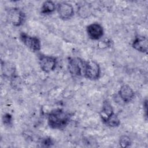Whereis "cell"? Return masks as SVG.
<instances>
[{"instance_id": "cell-1", "label": "cell", "mask_w": 148, "mask_h": 148, "mask_svg": "<svg viewBox=\"0 0 148 148\" xmlns=\"http://www.w3.org/2000/svg\"><path fill=\"white\" fill-rule=\"evenodd\" d=\"M69 121V114L60 108L52 110L47 116L48 125L53 129H62L68 125Z\"/></svg>"}, {"instance_id": "cell-2", "label": "cell", "mask_w": 148, "mask_h": 148, "mask_svg": "<svg viewBox=\"0 0 148 148\" xmlns=\"http://www.w3.org/2000/svg\"><path fill=\"white\" fill-rule=\"evenodd\" d=\"M86 61L79 57H71L68 60V69L71 75L74 77L84 76Z\"/></svg>"}, {"instance_id": "cell-3", "label": "cell", "mask_w": 148, "mask_h": 148, "mask_svg": "<svg viewBox=\"0 0 148 148\" xmlns=\"http://www.w3.org/2000/svg\"><path fill=\"white\" fill-rule=\"evenodd\" d=\"M8 22L14 27L21 25L25 19V15L23 11L18 8H10L6 14Z\"/></svg>"}, {"instance_id": "cell-4", "label": "cell", "mask_w": 148, "mask_h": 148, "mask_svg": "<svg viewBox=\"0 0 148 148\" xmlns=\"http://www.w3.org/2000/svg\"><path fill=\"white\" fill-rule=\"evenodd\" d=\"M101 75V68L98 63L93 60L86 61L84 76L91 80H97Z\"/></svg>"}, {"instance_id": "cell-5", "label": "cell", "mask_w": 148, "mask_h": 148, "mask_svg": "<svg viewBox=\"0 0 148 148\" xmlns=\"http://www.w3.org/2000/svg\"><path fill=\"white\" fill-rule=\"evenodd\" d=\"M39 64L43 72L49 73L56 69L57 64V58L51 56L40 54L39 56Z\"/></svg>"}, {"instance_id": "cell-6", "label": "cell", "mask_w": 148, "mask_h": 148, "mask_svg": "<svg viewBox=\"0 0 148 148\" xmlns=\"http://www.w3.org/2000/svg\"><path fill=\"white\" fill-rule=\"evenodd\" d=\"M20 38L23 44L33 51H38L41 49V42L38 38L29 35L25 32L20 34Z\"/></svg>"}, {"instance_id": "cell-7", "label": "cell", "mask_w": 148, "mask_h": 148, "mask_svg": "<svg viewBox=\"0 0 148 148\" xmlns=\"http://www.w3.org/2000/svg\"><path fill=\"white\" fill-rule=\"evenodd\" d=\"M57 10L60 18L64 20L71 18L75 13L72 5L66 2L59 3L57 5Z\"/></svg>"}, {"instance_id": "cell-8", "label": "cell", "mask_w": 148, "mask_h": 148, "mask_svg": "<svg viewBox=\"0 0 148 148\" xmlns=\"http://www.w3.org/2000/svg\"><path fill=\"white\" fill-rule=\"evenodd\" d=\"M88 36L92 40H97L100 39L104 34L103 27L98 23L89 24L86 28Z\"/></svg>"}, {"instance_id": "cell-9", "label": "cell", "mask_w": 148, "mask_h": 148, "mask_svg": "<svg viewBox=\"0 0 148 148\" xmlns=\"http://www.w3.org/2000/svg\"><path fill=\"white\" fill-rule=\"evenodd\" d=\"M114 114V109L111 103L108 100H105L103 102L102 108L99 112V116L103 123L106 124Z\"/></svg>"}, {"instance_id": "cell-10", "label": "cell", "mask_w": 148, "mask_h": 148, "mask_svg": "<svg viewBox=\"0 0 148 148\" xmlns=\"http://www.w3.org/2000/svg\"><path fill=\"white\" fill-rule=\"evenodd\" d=\"M119 95L121 99L124 103L131 102L135 96L133 89L128 84H123L119 91Z\"/></svg>"}, {"instance_id": "cell-11", "label": "cell", "mask_w": 148, "mask_h": 148, "mask_svg": "<svg viewBox=\"0 0 148 148\" xmlns=\"http://www.w3.org/2000/svg\"><path fill=\"white\" fill-rule=\"evenodd\" d=\"M132 47L141 53H146L147 51V39L143 36H136L132 43Z\"/></svg>"}, {"instance_id": "cell-12", "label": "cell", "mask_w": 148, "mask_h": 148, "mask_svg": "<svg viewBox=\"0 0 148 148\" xmlns=\"http://www.w3.org/2000/svg\"><path fill=\"white\" fill-rule=\"evenodd\" d=\"M2 72L4 77L10 80L17 76L14 64L9 61L2 62Z\"/></svg>"}, {"instance_id": "cell-13", "label": "cell", "mask_w": 148, "mask_h": 148, "mask_svg": "<svg viewBox=\"0 0 148 148\" xmlns=\"http://www.w3.org/2000/svg\"><path fill=\"white\" fill-rule=\"evenodd\" d=\"M56 5L53 1H46L42 3L40 12L43 14H50L56 10Z\"/></svg>"}, {"instance_id": "cell-14", "label": "cell", "mask_w": 148, "mask_h": 148, "mask_svg": "<svg viewBox=\"0 0 148 148\" xmlns=\"http://www.w3.org/2000/svg\"><path fill=\"white\" fill-rule=\"evenodd\" d=\"M77 14L81 18H86L91 14V9L88 3L80 5L77 8Z\"/></svg>"}, {"instance_id": "cell-15", "label": "cell", "mask_w": 148, "mask_h": 148, "mask_svg": "<svg viewBox=\"0 0 148 148\" xmlns=\"http://www.w3.org/2000/svg\"><path fill=\"white\" fill-rule=\"evenodd\" d=\"M120 124V121L115 113L108 120V121L105 124L110 127H118Z\"/></svg>"}, {"instance_id": "cell-16", "label": "cell", "mask_w": 148, "mask_h": 148, "mask_svg": "<svg viewBox=\"0 0 148 148\" xmlns=\"http://www.w3.org/2000/svg\"><path fill=\"white\" fill-rule=\"evenodd\" d=\"M131 144L130 138L127 135H122L119 139V145L121 147H128Z\"/></svg>"}, {"instance_id": "cell-17", "label": "cell", "mask_w": 148, "mask_h": 148, "mask_svg": "<svg viewBox=\"0 0 148 148\" xmlns=\"http://www.w3.org/2000/svg\"><path fill=\"white\" fill-rule=\"evenodd\" d=\"M13 117L10 113H5L2 116V121L6 125H10L12 124Z\"/></svg>"}, {"instance_id": "cell-18", "label": "cell", "mask_w": 148, "mask_h": 148, "mask_svg": "<svg viewBox=\"0 0 148 148\" xmlns=\"http://www.w3.org/2000/svg\"><path fill=\"white\" fill-rule=\"evenodd\" d=\"M53 144V140L50 138L46 137L43 138L41 141V145L43 147H50Z\"/></svg>"}]
</instances>
